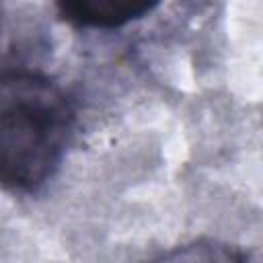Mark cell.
Returning a JSON list of instances; mask_svg holds the SVG:
<instances>
[{
    "instance_id": "1",
    "label": "cell",
    "mask_w": 263,
    "mask_h": 263,
    "mask_svg": "<svg viewBox=\"0 0 263 263\" xmlns=\"http://www.w3.org/2000/svg\"><path fill=\"white\" fill-rule=\"evenodd\" d=\"M78 123L76 103L49 74L0 70V189L39 191L62 166Z\"/></svg>"
},
{
    "instance_id": "2",
    "label": "cell",
    "mask_w": 263,
    "mask_h": 263,
    "mask_svg": "<svg viewBox=\"0 0 263 263\" xmlns=\"http://www.w3.org/2000/svg\"><path fill=\"white\" fill-rule=\"evenodd\" d=\"M162 0H55L62 21L76 29L115 31L152 12Z\"/></svg>"
}]
</instances>
